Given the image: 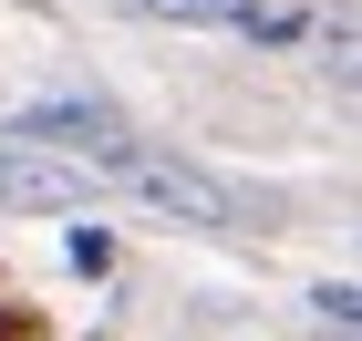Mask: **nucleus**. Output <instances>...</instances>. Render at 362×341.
<instances>
[{"label":"nucleus","instance_id":"nucleus-1","mask_svg":"<svg viewBox=\"0 0 362 341\" xmlns=\"http://www.w3.org/2000/svg\"><path fill=\"white\" fill-rule=\"evenodd\" d=\"M0 145H42V155H73V166H93V176L114 186V166H124L145 135L104 104V93H42V104H21L11 124H0Z\"/></svg>","mask_w":362,"mask_h":341},{"label":"nucleus","instance_id":"nucleus-2","mask_svg":"<svg viewBox=\"0 0 362 341\" xmlns=\"http://www.w3.org/2000/svg\"><path fill=\"white\" fill-rule=\"evenodd\" d=\"M114 186L135 207H156V217H176V227H238V197H228L207 166H187V155H156V145H135L124 166H114Z\"/></svg>","mask_w":362,"mask_h":341},{"label":"nucleus","instance_id":"nucleus-3","mask_svg":"<svg viewBox=\"0 0 362 341\" xmlns=\"http://www.w3.org/2000/svg\"><path fill=\"white\" fill-rule=\"evenodd\" d=\"M93 197H104L93 166L42 155V145H0V207H21V217H83Z\"/></svg>","mask_w":362,"mask_h":341},{"label":"nucleus","instance_id":"nucleus-4","mask_svg":"<svg viewBox=\"0 0 362 341\" xmlns=\"http://www.w3.org/2000/svg\"><path fill=\"white\" fill-rule=\"evenodd\" d=\"M114 258H124V249H114V227H93V217L62 227V269H73V280H114Z\"/></svg>","mask_w":362,"mask_h":341},{"label":"nucleus","instance_id":"nucleus-5","mask_svg":"<svg viewBox=\"0 0 362 341\" xmlns=\"http://www.w3.org/2000/svg\"><path fill=\"white\" fill-rule=\"evenodd\" d=\"M135 11H156V21H218V31H238L259 0H135Z\"/></svg>","mask_w":362,"mask_h":341},{"label":"nucleus","instance_id":"nucleus-6","mask_svg":"<svg viewBox=\"0 0 362 341\" xmlns=\"http://www.w3.org/2000/svg\"><path fill=\"white\" fill-rule=\"evenodd\" d=\"M238 31H249L259 52H290V42H300V11H290V0H259V11H249Z\"/></svg>","mask_w":362,"mask_h":341},{"label":"nucleus","instance_id":"nucleus-7","mask_svg":"<svg viewBox=\"0 0 362 341\" xmlns=\"http://www.w3.org/2000/svg\"><path fill=\"white\" fill-rule=\"evenodd\" d=\"M310 311H321V341H352V321H362V289H352V280H321V300H310Z\"/></svg>","mask_w":362,"mask_h":341},{"label":"nucleus","instance_id":"nucleus-8","mask_svg":"<svg viewBox=\"0 0 362 341\" xmlns=\"http://www.w3.org/2000/svg\"><path fill=\"white\" fill-rule=\"evenodd\" d=\"M332 11H352V0H332Z\"/></svg>","mask_w":362,"mask_h":341}]
</instances>
